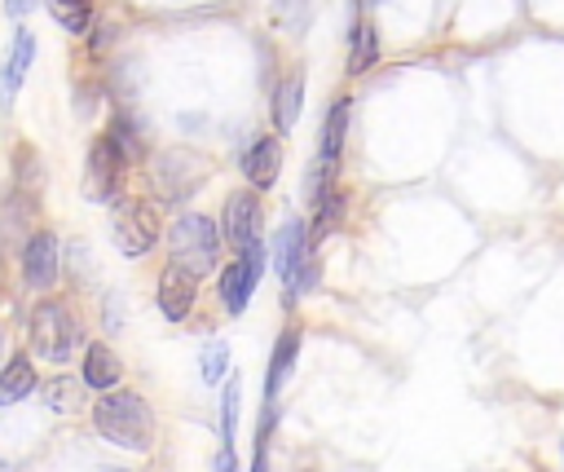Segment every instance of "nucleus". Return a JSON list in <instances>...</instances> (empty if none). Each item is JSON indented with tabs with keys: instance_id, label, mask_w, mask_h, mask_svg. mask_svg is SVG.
<instances>
[{
	"instance_id": "nucleus-1",
	"label": "nucleus",
	"mask_w": 564,
	"mask_h": 472,
	"mask_svg": "<svg viewBox=\"0 0 564 472\" xmlns=\"http://www.w3.org/2000/svg\"><path fill=\"white\" fill-rule=\"evenodd\" d=\"M93 428H97V437L101 441H110V446H119V450H137V454H145L150 446H154V410H150V401L141 397V393H132V388H110V393H101L97 401H93Z\"/></svg>"
},
{
	"instance_id": "nucleus-2",
	"label": "nucleus",
	"mask_w": 564,
	"mask_h": 472,
	"mask_svg": "<svg viewBox=\"0 0 564 472\" xmlns=\"http://www.w3.org/2000/svg\"><path fill=\"white\" fill-rule=\"evenodd\" d=\"M269 260H273V273L282 282V304L295 309L300 296H308L322 278V265H317V247L308 243L304 234V221H282V229L273 234L269 243Z\"/></svg>"
},
{
	"instance_id": "nucleus-3",
	"label": "nucleus",
	"mask_w": 564,
	"mask_h": 472,
	"mask_svg": "<svg viewBox=\"0 0 564 472\" xmlns=\"http://www.w3.org/2000/svg\"><path fill=\"white\" fill-rule=\"evenodd\" d=\"M220 229L207 212H181L167 225V265L185 269L189 278H207L212 269H220Z\"/></svg>"
},
{
	"instance_id": "nucleus-4",
	"label": "nucleus",
	"mask_w": 564,
	"mask_h": 472,
	"mask_svg": "<svg viewBox=\"0 0 564 472\" xmlns=\"http://www.w3.org/2000/svg\"><path fill=\"white\" fill-rule=\"evenodd\" d=\"M84 322L79 313L57 300V296H44L35 309H31V353L53 362V366H66L70 357L84 353Z\"/></svg>"
},
{
	"instance_id": "nucleus-5",
	"label": "nucleus",
	"mask_w": 564,
	"mask_h": 472,
	"mask_svg": "<svg viewBox=\"0 0 564 472\" xmlns=\"http://www.w3.org/2000/svg\"><path fill=\"white\" fill-rule=\"evenodd\" d=\"M264 265H269V243H264V238L251 243L247 251H238L229 265H220V273H216V296H220L225 313H234V318L247 313V304H251V296H256V287H260Z\"/></svg>"
},
{
	"instance_id": "nucleus-6",
	"label": "nucleus",
	"mask_w": 564,
	"mask_h": 472,
	"mask_svg": "<svg viewBox=\"0 0 564 472\" xmlns=\"http://www.w3.org/2000/svg\"><path fill=\"white\" fill-rule=\"evenodd\" d=\"M110 238H115V247H119L128 260H141V256L154 251V243H159V207L145 203V199H123V203H115Z\"/></svg>"
},
{
	"instance_id": "nucleus-7",
	"label": "nucleus",
	"mask_w": 564,
	"mask_h": 472,
	"mask_svg": "<svg viewBox=\"0 0 564 472\" xmlns=\"http://www.w3.org/2000/svg\"><path fill=\"white\" fill-rule=\"evenodd\" d=\"M216 229H220V243L234 256L247 251L251 243H260V234H264V203H260V194L256 190H234L225 199V207H220Z\"/></svg>"
},
{
	"instance_id": "nucleus-8",
	"label": "nucleus",
	"mask_w": 564,
	"mask_h": 472,
	"mask_svg": "<svg viewBox=\"0 0 564 472\" xmlns=\"http://www.w3.org/2000/svg\"><path fill=\"white\" fill-rule=\"evenodd\" d=\"M123 172H128V159L101 137L88 141V159H84V194L93 203H119L123 194Z\"/></svg>"
},
{
	"instance_id": "nucleus-9",
	"label": "nucleus",
	"mask_w": 564,
	"mask_h": 472,
	"mask_svg": "<svg viewBox=\"0 0 564 472\" xmlns=\"http://www.w3.org/2000/svg\"><path fill=\"white\" fill-rule=\"evenodd\" d=\"M22 278L40 296H48L57 287V278H62V243H57L53 229L26 234V243H22Z\"/></svg>"
},
{
	"instance_id": "nucleus-10",
	"label": "nucleus",
	"mask_w": 564,
	"mask_h": 472,
	"mask_svg": "<svg viewBox=\"0 0 564 472\" xmlns=\"http://www.w3.org/2000/svg\"><path fill=\"white\" fill-rule=\"evenodd\" d=\"M194 300H198V278H189L185 269L167 265V269L159 273V282H154V304H159V313H163L167 322H185V318L194 313Z\"/></svg>"
},
{
	"instance_id": "nucleus-11",
	"label": "nucleus",
	"mask_w": 564,
	"mask_h": 472,
	"mask_svg": "<svg viewBox=\"0 0 564 472\" xmlns=\"http://www.w3.org/2000/svg\"><path fill=\"white\" fill-rule=\"evenodd\" d=\"M79 384L93 393H110L123 384V362L106 340H88L79 353Z\"/></svg>"
},
{
	"instance_id": "nucleus-12",
	"label": "nucleus",
	"mask_w": 564,
	"mask_h": 472,
	"mask_svg": "<svg viewBox=\"0 0 564 472\" xmlns=\"http://www.w3.org/2000/svg\"><path fill=\"white\" fill-rule=\"evenodd\" d=\"M278 172H282V141L278 137H260L247 146L242 154V176L251 181V190H273L278 185Z\"/></svg>"
},
{
	"instance_id": "nucleus-13",
	"label": "nucleus",
	"mask_w": 564,
	"mask_h": 472,
	"mask_svg": "<svg viewBox=\"0 0 564 472\" xmlns=\"http://www.w3.org/2000/svg\"><path fill=\"white\" fill-rule=\"evenodd\" d=\"M295 357H300V326H286V331H278L273 353H269V371H264V401H278V397H282V384L291 379Z\"/></svg>"
},
{
	"instance_id": "nucleus-14",
	"label": "nucleus",
	"mask_w": 564,
	"mask_h": 472,
	"mask_svg": "<svg viewBox=\"0 0 564 472\" xmlns=\"http://www.w3.org/2000/svg\"><path fill=\"white\" fill-rule=\"evenodd\" d=\"M300 110H304V71H286V75L278 79V88H273V101H269V119H273V128L286 137V132L295 128Z\"/></svg>"
},
{
	"instance_id": "nucleus-15",
	"label": "nucleus",
	"mask_w": 564,
	"mask_h": 472,
	"mask_svg": "<svg viewBox=\"0 0 564 472\" xmlns=\"http://www.w3.org/2000/svg\"><path fill=\"white\" fill-rule=\"evenodd\" d=\"M31 57H35V35L22 26V31L13 35V49H9V57H4V66H0V101H4V106H9L13 93L22 88V79H26V71H31Z\"/></svg>"
},
{
	"instance_id": "nucleus-16",
	"label": "nucleus",
	"mask_w": 564,
	"mask_h": 472,
	"mask_svg": "<svg viewBox=\"0 0 564 472\" xmlns=\"http://www.w3.org/2000/svg\"><path fill=\"white\" fill-rule=\"evenodd\" d=\"M35 388H40L35 362H31L26 353H13V357L0 366V406H18V401H26Z\"/></svg>"
},
{
	"instance_id": "nucleus-17",
	"label": "nucleus",
	"mask_w": 564,
	"mask_h": 472,
	"mask_svg": "<svg viewBox=\"0 0 564 472\" xmlns=\"http://www.w3.org/2000/svg\"><path fill=\"white\" fill-rule=\"evenodd\" d=\"M344 212H348V190H330L313 203V225H304L308 243L322 247V238H330L339 225H344Z\"/></svg>"
},
{
	"instance_id": "nucleus-18",
	"label": "nucleus",
	"mask_w": 564,
	"mask_h": 472,
	"mask_svg": "<svg viewBox=\"0 0 564 472\" xmlns=\"http://www.w3.org/2000/svg\"><path fill=\"white\" fill-rule=\"evenodd\" d=\"M348 115H352V101L339 97V101L330 106V115H326V128H322V150H317V159H326V163H335V168H339V154H344Z\"/></svg>"
},
{
	"instance_id": "nucleus-19",
	"label": "nucleus",
	"mask_w": 564,
	"mask_h": 472,
	"mask_svg": "<svg viewBox=\"0 0 564 472\" xmlns=\"http://www.w3.org/2000/svg\"><path fill=\"white\" fill-rule=\"evenodd\" d=\"M379 62V31L375 22H357L348 35V75H361Z\"/></svg>"
},
{
	"instance_id": "nucleus-20",
	"label": "nucleus",
	"mask_w": 564,
	"mask_h": 472,
	"mask_svg": "<svg viewBox=\"0 0 564 472\" xmlns=\"http://www.w3.org/2000/svg\"><path fill=\"white\" fill-rule=\"evenodd\" d=\"M44 9H48V18H53L62 31H70V35H84V31L93 26V13H97L93 0H44Z\"/></svg>"
},
{
	"instance_id": "nucleus-21",
	"label": "nucleus",
	"mask_w": 564,
	"mask_h": 472,
	"mask_svg": "<svg viewBox=\"0 0 564 472\" xmlns=\"http://www.w3.org/2000/svg\"><path fill=\"white\" fill-rule=\"evenodd\" d=\"M238 406H242V379L229 371L220 384V446H234L238 432Z\"/></svg>"
},
{
	"instance_id": "nucleus-22",
	"label": "nucleus",
	"mask_w": 564,
	"mask_h": 472,
	"mask_svg": "<svg viewBox=\"0 0 564 472\" xmlns=\"http://www.w3.org/2000/svg\"><path fill=\"white\" fill-rule=\"evenodd\" d=\"M106 141H110V146H115V150H119L128 163H132V159H141V150H145V146H141V132H137V124H132L123 110L110 119V128H106Z\"/></svg>"
},
{
	"instance_id": "nucleus-23",
	"label": "nucleus",
	"mask_w": 564,
	"mask_h": 472,
	"mask_svg": "<svg viewBox=\"0 0 564 472\" xmlns=\"http://www.w3.org/2000/svg\"><path fill=\"white\" fill-rule=\"evenodd\" d=\"M198 375H203V384H225V375H229V344L225 340H207L203 344V353H198Z\"/></svg>"
},
{
	"instance_id": "nucleus-24",
	"label": "nucleus",
	"mask_w": 564,
	"mask_h": 472,
	"mask_svg": "<svg viewBox=\"0 0 564 472\" xmlns=\"http://www.w3.org/2000/svg\"><path fill=\"white\" fill-rule=\"evenodd\" d=\"M31 212H35V199H26L22 190H13L9 199H4V207H0V234L9 238L13 229L22 234L26 225H31Z\"/></svg>"
},
{
	"instance_id": "nucleus-25",
	"label": "nucleus",
	"mask_w": 564,
	"mask_h": 472,
	"mask_svg": "<svg viewBox=\"0 0 564 472\" xmlns=\"http://www.w3.org/2000/svg\"><path fill=\"white\" fill-rule=\"evenodd\" d=\"M79 379H66V375H57V379H48L44 384V406L48 410H75L79 406Z\"/></svg>"
},
{
	"instance_id": "nucleus-26",
	"label": "nucleus",
	"mask_w": 564,
	"mask_h": 472,
	"mask_svg": "<svg viewBox=\"0 0 564 472\" xmlns=\"http://www.w3.org/2000/svg\"><path fill=\"white\" fill-rule=\"evenodd\" d=\"M335 163H326V159H313L308 163V172H304V199L308 203H317L322 194H330V181H335Z\"/></svg>"
},
{
	"instance_id": "nucleus-27",
	"label": "nucleus",
	"mask_w": 564,
	"mask_h": 472,
	"mask_svg": "<svg viewBox=\"0 0 564 472\" xmlns=\"http://www.w3.org/2000/svg\"><path fill=\"white\" fill-rule=\"evenodd\" d=\"M286 13H295L291 22H295V31H300V26H304V18H308V4H304V0H278L273 18H278V22H286Z\"/></svg>"
},
{
	"instance_id": "nucleus-28",
	"label": "nucleus",
	"mask_w": 564,
	"mask_h": 472,
	"mask_svg": "<svg viewBox=\"0 0 564 472\" xmlns=\"http://www.w3.org/2000/svg\"><path fill=\"white\" fill-rule=\"evenodd\" d=\"M212 472H238V454H234V446H220V450H216Z\"/></svg>"
},
{
	"instance_id": "nucleus-29",
	"label": "nucleus",
	"mask_w": 564,
	"mask_h": 472,
	"mask_svg": "<svg viewBox=\"0 0 564 472\" xmlns=\"http://www.w3.org/2000/svg\"><path fill=\"white\" fill-rule=\"evenodd\" d=\"M251 472H269V446L256 441V454H251Z\"/></svg>"
},
{
	"instance_id": "nucleus-30",
	"label": "nucleus",
	"mask_w": 564,
	"mask_h": 472,
	"mask_svg": "<svg viewBox=\"0 0 564 472\" xmlns=\"http://www.w3.org/2000/svg\"><path fill=\"white\" fill-rule=\"evenodd\" d=\"M4 9L18 18V13H26V9H31V0H4Z\"/></svg>"
},
{
	"instance_id": "nucleus-31",
	"label": "nucleus",
	"mask_w": 564,
	"mask_h": 472,
	"mask_svg": "<svg viewBox=\"0 0 564 472\" xmlns=\"http://www.w3.org/2000/svg\"><path fill=\"white\" fill-rule=\"evenodd\" d=\"M110 472H128V468H110Z\"/></svg>"
},
{
	"instance_id": "nucleus-32",
	"label": "nucleus",
	"mask_w": 564,
	"mask_h": 472,
	"mask_svg": "<svg viewBox=\"0 0 564 472\" xmlns=\"http://www.w3.org/2000/svg\"><path fill=\"white\" fill-rule=\"evenodd\" d=\"M366 4H379V0H366Z\"/></svg>"
}]
</instances>
